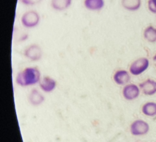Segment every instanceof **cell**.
<instances>
[{
    "mask_svg": "<svg viewBox=\"0 0 156 142\" xmlns=\"http://www.w3.org/2000/svg\"><path fill=\"white\" fill-rule=\"evenodd\" d=\"M41 74L39 69L35 67H27L18 73L16 77V82L21 87H27L39 83Z\"/></svg>",
    "mask_w": 156,
    "mask_h": 142,
    "instance_id": "obj_1",
    "label": "cell"
},
{
    "mask_svg": "<svg viewBox=\"0 0 156 142\" xmlns=\"http://www.w3.org/2000/svg\"><path fill=\"white\" fill-rule=\"evenodd\" d=\"M40 20L39 14L34 10H29L25 12L21 18L22 24L27 28H32L37 26Z\"/></svg>",
    "mask_w": 156,
    "mask_h": 142,
    "instance_id": "obj_2",
    "label": "cell"
},
{
    "mask_svg": "<svg viewBox=\"0 0 156 142\" xmlns=\"http://www.w3.org/2000/svg\"><path fill=\"white\" fill-rule=\"evenodd\" d=\"M149 65V62L147 58H139L130 65L129 71L134 76L140 75L147 69Z\"/></svg>",
    "mask_w": 156,
    "mask_h": 142,
    "instance_id": "obj_3",
    "label": "cell"
},
{
    "mask_svg": "<svg viewBox=\"0 0 156 142\" xmlns=\"http://www.w3.org/2000/svg\"><path fill=\"white\" fill-rule=\"evenodd\" d=\"M149 130V124L143 120L137 119L130 125V132L133 135L146 134Z\"/></svg>",
    "mask_w": 156,
    "mask_h": 142,
    "instance_id": "obj_4",
    "label": "cell"
},
{
    "mask_svg": "<svg viewBox=\"0 0 156 142\" xmlns=\"http://www.w3.org/2000/svg\"><path fill=\"white\" fill-rule=\"evenodd\" d=\"M24 55L32 61H38L42 57V50L38 44H32L24 50Z\"/></svg>",
    "mask_w": 156,
    "mask_h": 142,
    "instance_id": "obj_5",
    "label": "cell"
},
{
    "mask_svg": "<svg viewBox=\"0 0 156 142\" xmlns=\"http://www.w3.org/2000/svg\"><path fill=\"white\" fill-rule=\"evenodd\" d=\"M139 94L140 89L135 84H127L123 88L122 95L127 100H133L138 98Z\"/></svg>",
    "mask_w": 156,
    "mask_h": 142,
    "instance_id": "obj_6",
    "label": "cell"
},
{
    "mask_svg": "<svg viewBox=\"0 0 156 142\" xmlns=\"http://www.w3.org/2000/svg\"><path fill=\"white\" fill-rule=\"evenodd\" d=\"M57 83L56 81L49 76H45L42 79L40 80L39 82V85L40 88L44 92L49 93L52 91L55 87Z\"/></svg>",
    "mask_w": 156,
    "mask_h": 142,
    "instance_id": "obj_7",
    "label": "cell"
},
{
    "mask_svg": "<svg viewBox=\"0 0 156 142\" xmlns=\"http://www.w3.org/2000/svg\"><path fill=\"white\" fill-rule=\"evenodd\" d=\"M113 78L116 83L119 85H124L130 81V76L127 71L120 69L115 73Z\"/></svg>",
    "mask_w": 156,
    "mask_h": 142,
    "instance_id": "obj_8",
    "label": "cell"
},
{
    "mask_svg": "<svg viewBox=\"0 0 156 142\" xmlns=\"http://www.w3.org/2000/svg\"><path fill=\"white\" fill-rule=\"evenodd\" d=\"M140 88L146 95H153L156 93V82L147 79L140 84Z\"/></svg>",
    "mask_w": 156,
    "mask_h": 142,
    "instance_id": "obj_9",
    "label": "cell"
},
{
    "mask_svg": "<svg viewBox=\"0 0 156 142\" xmlns=\"http://www.w3.org/2000/svg\"><path fill=\"white\" fill-rule=\"evenodd\" d=\"M29 101L33 105H39L44 101V97L37 89H33L29 95Z\"/></svg>",
    "mask_w": 156,
    "mask_h": 142,
    "instance_id": "obj_10",
    "label": "cell"
},
{
    "mask_svg": "<svg viewBox=\"0 0 156 142\" xmlns=\"http://www.w3.org/2000/svg\"><path fill=\"white\" fill-rule=\"evenodd\" d=\"M83 4L88 10L97 11L104 7L105 2L104 0H84Z\"/></svg>",
    "mask_w": 156,
    "mask_h": 142,
    "instance_id": "obj_11",
    "label": "cell"
},
{
    "mask_svg": "<svg viewBox=\"0 0 156 142\" xmlns=\"http://www.w3.org/2000/svg\"><path fill=\"white\" fill-rule=\"evenodd\" d=\"M122 6L129 11L138 10L141 5V0H121Z\"/></svg>",
    "mask_w": 156,
    "mask_h": 142,
    "instance_id": "obj_12",
    "label": "cell"
},
{
    "mask_svg": "<svg viewBox=\"0 0 156 142\" xmlns=\"http://www.w3.org/2000/svg\"><path fill=\"white\" fill-rule=\"evenodd\" d=\"M72 0H51L52 7L57 11H63L68 9L71 4Z\"/></svg>",
    "mask_w": 156,
    "mask_h": 142,
    "instance_id": "obj_13",
    "label": "cell"
},
{
    "mask_svg": "<svg viewBox=\"0 0 156 142\" xmlns=\"http://www.w3.org/2000/svg\"><path fill=\"white\" fill-rule=\"evenodd\" d=\"M144 37L149 42L154 43L156 41V28L152 26L147 27L144 30Z\"/></svg>",
    "mask_w": 156,
    "mask_h": 142,
    "instance_id": "obj_14",
    "label": "cell"
},
{
    "mask_svg": "<svg viewBox=\"0 0 156 142\" xmlns=\"http://www.w3.org/2000/svg\"><path fill=\"white\" fill-rule=\"evenodd\" d=\"M142 112L147 116H153L156 115V103L152 102L146 103L142 107Z\"/></svg>",
    "mask_w": 156,
    "mask_h": 142,
    "instance_id": "obj_15",
    "label": "cell"
},
{
    "mask_svg": "<svg viewBox=\"0 0 156 142\" xmlns=\"http://www.w3.org/2000/svg\"><path fill=\"white\" fill-rule=\"evenodd\" d=\"M149 10L152 13H156V0H149L147 2Z\"/></svg>",
    "mask_w": 156,
    "mask_h": 142,
    "instance_id": "obj_16",
    "label": "cell"
},
{
    "mask_svg": "<svg viewBox=\"0 0 156 142\" xmlns=\"http://www.w3.org/2000/svg\"><path fill=\"white\" fill-rule=\"evenodd\" d=\"M20 2L26 5H34L40 3L41 0H20Z\"/></svg>",
    "mask_w": 156,
    "mask_h": 142,
    "instance_id": "obj_17",
    "label": "cell"
},
{
    "mask_svg": "<svg viewBox=\"0 0 156 142\" xmlns=\"http://www.w3.org/2000/svg\"><path fill=\"white\" fill-rule=\"evenodd\" d=\"M153 61H154V65L155 66H156V54L153 57Z\"/></svg>",
    "mask_w": 156,
    "mask_h": 142,
    "instance_id": "obj_18",
    "label": "cell"
}]
</instances>
